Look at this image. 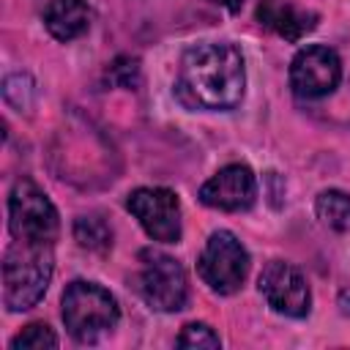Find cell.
<instances>
[{
  "mask_svg": "<svg viewBox=\"0 0 350 350\" xmlns=\"http://www.w3.org/2000/svg\"><path fill=\"white\" fill-rule=\"evenodd\" d=\"M243 90L246 66L241 49L232 41H200L183 52L175 93L189 109H235L243 98Z\"/></svg>",
  "mask_w": 350,
  "mask_h": 350,
  "instance_id": "cell-1",
  "label": "cell"
},
{
  "mask_svg": "<svg viewBox=\"0 0 350 350\" xmlns=\"http://www.w3.org/2000/svg\"><path fill=\"white\" fill-rule=\"evenodd\" d=\"M55 243H33L14 238L3 254V304L8 312L33 309L55 271Z\"/></svg>",
  "mask_w": 350,
  "mask_h": 350,
  "instance_id": "cell-2",
  "label": "cell"
},
{
  "mask_svg": "<svg viewBox=\"0 0 350 350\" xmlns=\"http://www.w3.org/2000/svg\"><path fill=\"white\" fill-rule=\"evenodd\" d=\"M63 323L68 334L82 345H96L109 336L120 320V306L115 295L96 284L77 279L63 293Z\"/></svg>",
  "mask_w": 350,
  "mask_h": 350,
  "instance_id": "cell-3",
  "label": "cell"
},
{
  "mask_svg": "<svg viewBox=\"0 0 350 350\" xmlns=\"http://www.w3.org/2000/svg\"><path fill=\"white\" fill-rule=\"evenodd\" d=\"M134 287L142 301L156 312H178L189 298V279L183 265L164 254L145 249L139 252V271L134 276Z\"/></svg>",
  "mask_w": 350,
  "mask_h": 350,
  "instance_id": "cell-4",
  "label": "cell"
},
{
  "mask_svg": "<svg viewBox=\"0 0 350 350\" xmlns=\"http://www.w3.org/2000/svg\"><path fill=\"white\" fill-rule=\"evenodd\" d=\"M8 230L11 238L33 243H55L60 232L57 208L30 178L14 183L8 197Z\"/></svg>",
  "mask_w": 350,
  "mask_h": 350,
  "instance_id": "cell-5",
  "label": "cell"
},
{
  "mask_svg": "<svg viewBox=\"0 0 350 350\" xmlns=\"http://www.w3.org/2000/svg\"><path fill=\"white\" fill-rule=\"evenodd\" d=\"M197 271H200L202 282L213 293L232 295L246 282L249 252H246V246L230 230H216L205 241V249H202V254L197 260Z\"/></svg>",
  "mask_w": 350,
  "mask_h": 350,
  "instance_id": "cell-6",
  "label": "cell"
},
{
  "mask_svg": "<svg viewBox=\"0 0 350 350\" xmlns=\"http://www.w3.org/2000/svg\"><path fill=\"white\" fill-rule=\"evenodd\" d=\"M126 208L159 243L180 241V200L161 186H139L126 197Z\"/></svg>",
  "mask_w": 350,
  "mask_h": 350,
  "instance_id": "cell-7",
  "label": "cell"
},
{
  "mask_svg": "<svg viewBox=\"0 0 350 350\" xmlns=\"http://www.w3.org/2000/svg\"><path fill=\"white\" fill-rule=\"evenodd\" d=\"M342 79V60L331 46L309 44L295 52L290 63V88L301 98H323L336 90Z\"/></svg>",
  "mask_w": 350,
  "mask_h": 350,
  "instance_id": "cell-8",
  "label": "cell"
},
{
  "mask_svg": "<svg viewBox=\"0 0 350 350\" xmlns=\"http://www.w3.org/2000/svg\"><path fill=\"white\" fill-rule=\"evenodd\" d=\"M257 287L262 293V298L268 301V306L279 314L287 317H306L312 309V290L306 276L284 260H271L265 262Z\"/></svg>",
  "mask_w": 350,
  "mask_h": 350,
  "instance_id": "cell-9",
  "label": "cell"
},
{
  "mask_svg": "<svg viewBox=\"0 0 350 350\" xmlns=\"http://www.w3.org/2000/svg\"><path fill=\"white\" fill-rule=\"evenodd\" d=\"M257 200V178L246 164H227L200 186V202L216 211H249Z\"/></svg>",
  "mask_w": 350,
  "mask_h": 350,
  "instance_id": "cell-10",
  "label": "cell"
},
{
  "mask_svg": "<svg viewBox=\"0 0 350 350\" xmlns=\"http://www.w3.org/2000/svg\"><path fill=\"white\" fill-rule=\"evenodd\" d=\"M257 22L268 27L271 33L282 36L284 41H301L306 33L317 27V14L306 8H295L287 0H260L257 5Z\"/></svg>",
  "mask_w": 350,
  "mask_h": 350,
  "instance_id": "cell-11",
  "label": "cell"
},
{
  "mask_svg": "<svg viewBox=\"0 0 350 350\" xmlns=\"http://www.w3.org/2000/svg\"><path fill=\"white\" fill-rule=\"evenodd\" d=\"M93 11L88 0H49L44 8V25L57 41H74L88 33Z\"/></svg>",
  "mask_w": 350,
  "mask_h": 350,
  "instance_id": "cell-12",
  "label": "cell"
},
{
  "mask_svg": "<svg viewBox=\"0 0 350 350\" xmlns=\"http://www.w3.org/2000/svg\"><path fill=\"white\" fill-rule=\"evenodd\" d=\"M314 211L331 230L350 232V194L342 189H325L314 200Z\"/></svg>",
  "mask_w": 350,
  "mask_h": 350,
  "instance_id": "cell-13",
  "label": "cell"
},
{
  "mask_svg": "<svg viewBox=\"0 0 350 350\" xmlns=\"http://www.w3.org/2000/svg\"><path fill=\"white\" fill-rule=\"evenodd\" d=\"M74 238L82 249L88 252H107L112 246V230L109 224L96 216V213H88V216H77L74 221Z\"/></svg>",
  "mask_w": 350,
  "mask_h": 350,
  "instance_id": "cell-14",
  "label": "cell"
},
{
  "mask_svg": "<svg viewBox=\"0 0 350 350\" xmlns=\"http://www.w3.org/2000/svg\"><path fill=\"white\" fill-rule=\"evenodd\" d=\"M44 347H57V336L46 323H30L11 339V350H44Z\"/></svg>",
  "mask_w": 350,
  "mask_h": 350,
  "instance_id": "cell-15",
  "label": "cell"
},
{
  "mask_svg": "<svg viewBox=\"0 0 350 350\" xmlns=\"http://www.w3.org/2000/svg\"><path fill=\"white\" fill-rule=\"evenodd\" d=\"M107 82L115 88H137L139 85V63L134 57H115L107 68Z\"/></svg>",
  "mask_w": 350,
  "mask_h": 350,
  "instance_id": "cell-16",
  "label": "cell"
},
{
  "mask_svg": "<svg viewBox=\"0 0 350 350\" xmlns=\"http://www.w3.org/2000/svg\"><path fill=\"white\" fill-rule=\"evenodd\" d=\"M175 345L178 347H219L221 339L213 334L211 325H205V323H189V325H183V331L175 339Z\"/></svg>",
  "mask_w": 350,
  "mask_h": 350,
  "instance_id": "cell-17",
  "label": "cell"
},
{
  "mask_svg": "<svg viewBox=\"0 0 350 350\" xmlns=\"http://www.w3.org/2000/svg\"><path fill=\"white\" fill-rule=\"evenodd\" d=\"M211 3H216V5H221V8H227L230 14H238V11L243 8V0H211Z\"/></svg>",
  "mask_w": 350,
  "mask_h": 350,
  "instance_id": "cell-18",
  "label": "cell"
},
{
  "mask_svg": "<svg viewBox=\"0 0 350 350\" xmlns=\"http://www.w3.org/2000/svg\"><path fill=\"white\" fill-rule=\"evenodd\" d=\"M339 304H342V309H345V312L350 314V295H347V293H345V295L339 298Z\"/></svg>",
  "mask_w": 350,
  "mask_h": 350,
  "instance_id": "cell-19",
  "label": "cell"
}]
</instances>
